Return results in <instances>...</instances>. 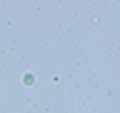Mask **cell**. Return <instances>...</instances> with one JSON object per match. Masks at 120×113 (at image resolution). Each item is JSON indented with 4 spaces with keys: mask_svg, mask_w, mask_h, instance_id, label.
<instances>
[{
    "mask_svg": "<svg viewBox=\"0 0 120 113\" xmlns=\"http://www.w3.org/2000/svg\"><path fill=\"white\" fill-rule=\"evenodd\" d=\"M22 83H25V85H33V83H35V75H33V73H25V75H22Z\"/></svg>",
    "mask_w": 120,
    "mask_h": 113,
    "instance_id": "obj_1",
    "label": "cell"
}]
</instances>
